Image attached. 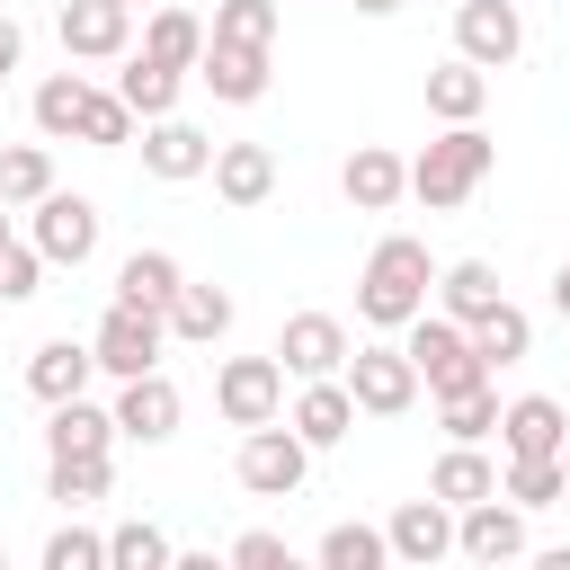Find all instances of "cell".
<instances>
[{
	"instance_id": "obj_1",
	"label": "cell",
	"mask_w": 570,
	"mask_h": 570,
	"mask_svg": "<svg viewBox=\"0 0 570 570\" xmlns=\"http://www.w3.org/2000/svg\"><path fill=\"white\" fill-rule=\"evenodd\" d=\"M428 285H436L428 240L392 232V240H374V258H365V276H356V312H365L374 330H401L410 312H428Z\"/></svg>"
},
{
	"instance_id": "obj_2",
	"label": "cell",
	"mask_w": 570,
	"mask_h": 570,
	"mask_svg": "<svg viewBox=\"0 0 570 570\" xmlns=\"http://www.w3.org/2000/svg\"><path fill=\"white\" fill-rule=\"evenodd\" d=\"M490 160H499V142H490L481 125H445V134L410 160V196H419L428 214H445V205H463V196L490 178Z\"/></svg>"
},
{
	"instance_id": "obj_3",
	"label": "cell",
	"mask_w": 570,
	"mask_h": 570,
	"mask_svg": "<svg viewBox=\"0 0 570 570\" xmlns=\"http://www.w3.org/2000/svg\"><path fill=\"white\" fill-rule=\"evenodd\" d=\"M401 330H410L401 347H410V365H419L428 401H454V392L490 383V365H481V347H472V330H463V321H445V312H410Z\"/></svg>"
},
{
	"instance_id": "obj_4",
	"label": "cell",
	"mask_w": 570,
	"mask_h": 570,
	"mask_svg": "<svg viewBox=\"0 0 570 570\" xmlns=\"http://www.w3.org/2000/svg\"><path fill=\"white\" fill-rule=\"evenodd\" d=\"M160 347H169V321L142 312V303H107V321H98V338H89L98 374H116V383H125V374H151Z\"/></svg>"
},
{
	"instance_id": "obj_5",
	"label": "cell",
	"mask_w": 570,
	"mask_h": 570,
	"mask_svg": "<svg viewBox=\"0 0 570 570\" xmlns=\"http://www.w3.org/2000/svg\"><path fill=\"white\" fill-rule=\"evenodd\" d=\"M232 472H240V490H258V499H294L303 490V472H312V445L294 436V428H249L240 436V454H232Z\"/></svg>"
},
{
	"instance_id": "obj_6",
	"label": "cell",
	"mask_w": 570,
	"mask_h": 570,
	"mask_svg": "<svg viewBox=\"0 0 570 570\" xmlns=\"http://www.w3.org/2000/svg\"><path fill=\"white\" fill-rule=\"evenodd\" d=\"M338 383H347L356 410H374V419H401V410L419 401V365H410V347H347Z\"/></svg>"
},
{
	"instance_id": "obj_7",
	"label": "cell",
	"mask_w": 570,
	"mask_h": 570,
	"mask_svg": "<svg viewBox=\"0 0 570 570\" xmlns=\"http://www.w3.org/2000/svg\"><path fill=\"white\" fill-rule=\"evenodd\" d=\"M27 240L45 249V267H89V258H98V205H89V196L45 187V196H36V232H27Z\"/></svg>"
},
{
	"instance_id": "obj_8",
	"label": "cell",
	"mask_w": 570,
	"mask_h": 570,
	"mask_svg": "<svg viewBox=\"0 0 570 570\" xmlns=\"http://www.w3.org/2000/svg\"><path fill=\"white\" fill-rule=\"evenodd\" d=\"M214 401H223L232 428H267V419L285 410V365H276V356H223Z\"/></svg>"
},
{
	"instance_id": "obj_9",
	"label": "cell",
	"mask_w": 570,
	"mask_h": 570,
	"mask_svg": "<svg viewBox=\"0 0 570 570\" xmlns=\"http://www.w3.org/2000/svg\"><path fill=\"white\" fill-rule=\"evenodd\" d=\"M454 552L463 561H517L525 552V508L517 499H472V508H454Z\"/></svg>"
},
{
	"instance_id": "obj_10",
	"label": "cell",
	"mask_w": 570,
	"mask_h": 570,
	"mask_svg": "<svg viewBox=\"0 0 570 570\" xmlns=\"http://www.w3.org/2000/svg\"><path fill=\"white\" fill-rule=\"evenodd\" d=\"M62 53L71 62H116L125 45H134V9L125 0H62Z\"/></svg>"
},
{
	"instance_id": "obj_11",
	"label": "cell",
	"mask_w": 570,
	"mask_h": 570,
	"mask_svg": "<svg viewBox=\"0 0 570 570\" xmlns=\"http://www.w3.org/2000/svg\"><path fill=\"white\" fill-rule=\"evenodd\" d=\"M517 45H525L517 0H463V9H454V53H463V62L499 71V62H517Z\"/></svg>"
},
{
	"instance_id": "obj_12",
	"label": "cell",
	"mask_w": 570,
	"mask_h": 570,
	"mask_svg": "<svg viewBox=\"0 0 570 570\" xmlns=\"http://www.w3.org/2000/svg\"><path fill=\"white\" fill-rule=\"evenodd\" d=\"M142 169H151V178H169V187H187V178H205V169H214V134H196V125L169 107V116H151V125H142Z\"/></svg>"
},
{
	"instance_id": "obj_13",
	"label": "cell",
	"mask_w": 570,
	"mask_h": 570,
	"mask_svg": "<svg viewBox=\"0 0 570 570\" xmlns=\"http://www.w3.org/2000/svg\"><path fill=\"white\" fill-rule=\"evenodd\" d=\"M276 365H285L294 383H321V374L347 365V330H338L330 312H294V321L276 330Z\"/></svg>"
},
{
	"instance_id": "obj_14",
	"label": "cell",
	"mask_w": 570,
	"mask_h": 570,
	"mask_svg": "<svg viewBox=\"0 0 570 570\" xmlns=\"http://www.w3.org/2000/svg\"><path fill=\"white\" fill-rule=\"evenodd\" d=\"M116 436H134V445H169L178 436V383L151 365V374H125V392H116Z\"/></svg>"
},
{
	"instance_id": "obj_15",
	"label": "cell",
	"mask_w": 570,
	"mask_h": 570,
	"mask_svg": "<svg viewBox=\"0 0 570 570\" xmlns=\"http://www.w3.org/2000/svg\"><path fill=\"white\" fill-rule=\"evenodd\" d=\"M383 543H392V561H410V570H428V561H445L454 552V508L428 490V499H410V508H392V525H383Z\"/></svg>"
},
{
	"instance_id": "obj_16",
	"label": "cell",
	"mask_w": 570,
	"mask_h": 570,
	"mask_svg": "<svg viewBox=\"0 0 570 570\" xmlns=\"http://www.w3.org/2000/svg\"><path fill=\"white\" fill-rule=\"evenodd\" d=\"M196 80H205L223 107H249V98H267V45H223V36H205Z\"/></svg>"
},
{
	"instance_id": "obj_17",
	"label": "cell",
	"mask_w": 570,
	"mask_h": 570,
	"mask_svg": "<svg viewBox=\"0 0 570 570\" xmlns=\"http://www.w3.org/2000/svg\"><path fill=\"white\" fill-rule=\"evenodd\" d=\"M338 187H347V205H356V214H392V205L410 196V160H401V151H383V142H356V151H347V169H338Z\"/></svg>"
},
{
	"instance_id": "obj_18",
	"label": "cell",
	"mask_w": 570,
	"mask_h": 570,
	"mask_svg": "<svg viewBox=\"0 0 570 570\" xmlns=\"http://www.w3.org/2000/svg\"><path fill=\"white\" fill-rule=\"evenodd\" d=\"M214 196L240 205V214L267 205V196H276V151H267V142H214Z\"/></svg>"
},
{
	"instance_id": "obj_19",
	"label": "cell",
	"mask_w": 570,
	"mask_h": 570,
	"mask_svg": "<svg viewBox=\"0 0 570 570\" xmlns=\"http://www.w3.org/2000/svg\"><path fill=\"white\" fill-rule=\"evenodd\" d=\"M285 428L321 454V445H338V436L356 428V392H347L338 374H321V383H303V401H294V419H285Z\"/></svg>"
},
{
	"instance_id": "obj_20",
	"label": "cell",
	"mask_w": 570,
	"mask_h": 570,
	"mask_svg": "<svg viewBox=\"0 0 570 570\" xmlns=\"http://www.w3.org/2000/svg\"><path fill=\"white\" fill-rule=\"evenodd\" d=\"M561 436H570V410L552 392H525V401L499 410V445L508 454H561Z\"/></svg>"
},
{
	"instance_id": "obj_21",
	"label": "cell",
	"mask_w": 570,
	"mask_h": 570,
	"mask_svg": "<svg viewBox=\"0 0 570 570\" xmlns=\"http://www.w3.org/2000/svg\"><path fill=\"white\" fill-rule=\"evenodd\" d=\"M89 374H98V356L80 347V338H45L36 356H27V392L53 410V401H71V392H89Z\"/></svg>"
},
{
	"instance_id": "obj_22",
	"label": "cell",
	"mask_w": 570,
	"mask_h": 570,
	"mask_svg": "<svg viewBox=\"0 0 570 570\" xmlns=\"http://www.w3.org/2000/svg\"><path fill=\"white\" fill-rule=\"evenodd\" d=\"M107 445H116V410H98L89 392L53 401V419H45V454H107Z\"/></svg>"
},
{
	"instance_id": "obj_23",
	"label": "cell",
	"mask_w": 570,
	"mask_h": 570,
	"mask_svg": "<svg viewBox=\"0 0 570 570\" xmlns=\"http://www.w3.org/2000/svg\"><path fill=\"white\" fill-rule=\"evenodd\" d=\"M160 321H169V338L214 347V338L232 330V294H223V285H187V276H178V294H169V312H160Z\"/></svg>"
},
{
	"instance_id": "obj_24",
	"label": "cell",
	"mask_w": 570,
	"mask_h": 570,
	"mask_svg": "<svg viewBox=\"0 0 570 570\" xmlns=\"http://www.w3.org/2000/svg\"><path fill=\"white\" fill-rule=\"evenodd\" d=\"M481 107H490V71H481V62H463V53H454V62H436V71H428V116L472 125Z\"/></svg>"
},
{
	"instance_id": "obj_25",
	"label": "cell",
	"mask_w": 570,
	"mask_h": 570,
	"mask_svg": "<svg viewBox=\"0 0 570 570\" xmlns=\"http://www.w3.org/2000/svg\"><path fill=\"white\" fill-rule=\"evenodd\" d=\"M436 303H445V321L472 330V321H481L490 303H508V294H499V267H490V258H454V267H436Z\"/></svg>"
},
{
	"instance_id": "obj_26",
	"label": "cell",
	"mask_w": 570,
	"mask_h": 570,
	"mask_svg": "<svg viewBox=\"0 0 570 570\" xmlns=\"http://www.w3.org/2000/svg\"><path fill=\"white\" fill-rule=\"evenodd\" d=\"M428 490H436L445 508H472V499H490V490H499V463H490L481 445H445V454H436V472H428Z\"/></svg>"
},
{
	"instance_id": "obj_27",
	"label": "cell",
	"mask_w": 570,
	"mask_h": 570,
	"mask_svg": "<svg viewBox=\"0 0 570 570\" xmlns=\"http://www.w3.org/2000/svg\"><path fill=\"white\" fill-rule=\"evenodd\" d=\"M178 80H187L178 62H151V53H134V62L116 71V98H125V107L151 125V116H169V107H178Z\"/></svg>"
},
{
	"instance_id": "obj_28",
	"label": "cell",
	"mask_w": 570,
	"mask_h": 570,
	"mask_svg": "<svg viewBox=\"0 0 570 570\" xmlns=\"http://www.w3.org/2000/svg\"><path fill=\"white\" fill-rule=\"evenodd\" d=\"M178 258L169 249H134L125 267H116V303H142V312H169V294H178Z\"/></svg>"
},
{
	"instance_id": "obj_29",
	"label": "cell",
	"mask_w": 570,
	"mask_h": 570,
	"mask_svg": "<svg viewBox=\"0 0 570 570\" xmlns=\"http://www.w3.org/2000/svg\"><path fill=\"white\" fill-rule=\"evenodd\" d=\"M142 53H151V62L196 71V53H205V18H196V9H160V18L142 27Z\"/></svg>"
},
{
	"instance_id": "obj_30",
	"label": "cell",
	"mask_w": 570,
	"mask_h": 570,
	"mask_svg": "<svg viewBox=\"0 0 570 570\" xmlns=\"http://www.w3.org/2000/svg\"><path fill=\"white\" fill-rule=\"evenodd\" d=\"M472 347H481V365H517V356L534 347V321H525L517 303H490V312L472 321Z\"/></svg>"
},
{
	"instance_id": "obj_31",
	"label": "cell",
	"mask_w": 570,
	"mask_h": 570,
	"mask_svg": "<svg viewBox=\"0 0 570 570\" xmlns=\"http://www.w3.org/2000/svg\"><path fill=\"white\" fill-rule=\"evenodd\" d=\"M80 107H89V80L80 71H53V80H36V134H80Z\"/></svg>"
},
{
	"instance_id": "obj_32",
	"label": "cell",
	"mask_w": 570,
	"mask_h": 570,
	"mask_svg": "<svg viewBox=\"0 0 570 570\" xmlns=\"http://www.w3.org/2000/svg\"><path fill=\"white\" fill-rule=\"evenodd\" d=\"M499 499H517V508H552V499H561V454H508Z\"/></svg>"
},
{
	"instance_id": "obj_33",
	"label": "cell",
	"mask_w": 570,
	"mask_h": 570,
	"mask_svg": "<svg viewBox=\"0 0 570 570\" xmlns=\"http://www.w3.org/2000/svg\"><path fill=\"white\" fill-rule=\"evenodd\" d=\"M178 552H169V534L151 525V517H125L116 534H107V570H169Z\"/></svg>"
},
{
	"instance_id": "obj_34",
	"label": "cell",
	"mask_w": 570,
	"mask_h": 570,
	"mask_svg": "<svg viewBox=\"0 0 570 570\" xmlns=\"http://www.w3.org/2000/svg\"><path fill=\"white\" fill-rule=\"evenodd\" d=\"M53 187V151L45 142H9L0 151V205H36Z\"/></svg>"
},
{
	"instance_id": "obj_35",
	"label": "cell",
	"mask_w": 570,
	"mask_h": 570,
	"mask_svg": "<svg viewBox=\"0 0 570 570\" xmlns=\"http://www.w3.org/2000/svg\"><path fill=\"white\" fill-rule=\"evenodd\" d=\"M374 561H392V543H383V525H330L321 534V570H374Z\"/></svg>"
},
{
	"instance_id": "obj_36",
	"label": "cell",
	"mask_w": 570,
	"mask_h": 570,
	"mask_svg": "<svg viewBox=\"0 0 570 570\" xmlns=\"http://www.w3.org/2000/svg\"><path fill=\"white\" fill-rule=\"evenodd\" d=\"M45 490H53L62 508H89V499H107V454H53Z\"/></svg>"
},
{
	"instance_id": "obj_37",
	"label": "cell",
	"mask_w": 570,
	"mask_h": 570,
	"mask_svg": "<svg viewBox=\"0 0 570 570\" xmlns=\"http://www.w3.org/2000/svg\"><path fill=\"white\" fill-rule=\"evenodd\" d=\"M223 45H276V0H214V27Z\"/></svg>"
},
{
	"instance_id": "obj_38",
	"label": "cell",
	"mask_w": 570,
	"mask_h": 570,
	"mask_svg": "<svg viewBox=\"0 0 570 570\" xmlns=\"http://www.w3.org/2000/svg\"><path fill=\"white\" fill-rule=\"evenodd\" d=\"M436 410H445V436H454V445H481V436L499 428V392H490V383H472V392H454V401H436Z\"/></svg>"
},
{
	"instance_id": "obj_39",
	"label": "cell",
	"mask_w": 570,
	"mask_h": 570,
	"mask_svg": "<svg viewBox=\"0 0 570 570\" xmlns=\"http://www.w3.org/2000/svg\"><path fill=\"white\" fill-rule=\"evenodd\" d=\"M134 125H142V116H134L116 89H89V107H80V142H107V151H116V142H134Z\"/></svg>"
},
{
	"instance_id": "obj_40",
	"label": "cell",
	"mask_w": 570,
	"mask_h": 570,
	"mask_svg": "<svg viewBox=\"0 0 570 570\" xmlns=\"http://www.w3.org/2000/svg\"><path fill=\"white\" fill-rule=\"evenodd\" d=\"M45 570H107V534H89V525L45 534Z\"/></svg>"
},
{
	"instance_id": "obj_41",
	"label": "cell",
	"mask_w": 570,
	"mask_h": 570,
	"mask_svg": "<svg viewBox=\"0 0 570 570\" xmlns=\"http://www.w3.org/2000/svg\"><path fill=\"white\" fill-rule=\"evenodd\" d=\"M36 276H45V249L9 232V240H0V303H27V294H36Z\"/></svg>"
},
{
	"instance_id": "obj_42",
	"label": "cell",
	"mask_w": 570,
	"mask_h": 570,
	"mask_svg": "<svg viewBox=\"0 0 570 570\" xmlns=\"http://www.w3.org/2000/svg\"><path fill=\"white\" fill-rule=\"evenodd\" d=\"M232 561H240V570H285L294 552H285V534H267V525H258V534H240V543H232Z\"/></svg>"
},
{
	"instance_id": "obj_43",
	"label": "cell",
	"mask_w": 570,
	"mask_h": 570,
	"mask_svg": "<svg viewBox=\"0 0 570 570\" xmlns=\"http://www.w3.org/2000/svg\"><path fill=\"white\" fill-rule=\"evenodd\" d=\"M18 53H27V27H18V18H9V9H0V80H9V71H18Z\"/></svg>"
},
{
	"instance_id": "obj_44",
	"label": "cell",
	"mask_w": 570,
	"mask_h": 570,
	"mask_svg": "<svg viewBox=\"0 0 570 570\" xmlns=\"http://www.w3.org/2000/svg\"><path fill=\"white\" fill-rule=\"evenodd\" d=\"M552 312L570 321V258H561V276H552Z\"/></svg>"
},
{
	"instance_id": "obj_45",
	"label": "cell",
	"mask_w": 570,
	"mask_h": 570,
	"mask_svg": "<svg viewBox=\"0 0 570 570\" xmlns=\"http://www.w3.org/2000/svg\"><path fill=\"white\" fill-rule=\"evenodd\" d=\"M356 9H365V18H392V9H401V0H356Z\"/></svg>"
},
{
	"instance_id": "obj_46",
	"label": "cell",
	"mask_w": 570,
	"mask_h": 570,
	"mask_svg": "<svg viewBox=\"0 0 570 570\" xmlns=\"http://www.w3.org/2000/svg\"><path fill=\"white\" fill-rule=\"evenodd\" d=\"M561 499H570V436H561Z\"/></svg>"
},
{
	"instance_id": "obj_47",
	"label": "cell",
	"mask_w": 570,
	"mask_h": 570,
	"mask_svg": "<svg viewBox=\"0 0 570 570\" xmlns=\"http://www.w3.org/2000/svg\"><path fill=\"white\" fill-rule=\"evenodd\" d=\"M0 240H9V205H0Z\"/></svg>"
},
{
	"instance_id": "obj_48",
	"label": "cell",
	"mask_w": 570,
	"mask_h": 570,
	"mask_svg": "<svg viewBox=\"0 0 570 570\" xmlns=\"http://www.w3.org/2000/svg\"><path fill=\"white\" fill-rule=\"evenodd\" d=\"M125 9H134V0H125Z\"/></svg>"
}]
</instances>
